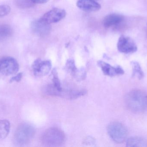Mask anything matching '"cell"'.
<instances>
[{"mask_svg":"<svg viewBox=\"0 0 147 147\" xmlns=\"http://www.w3.org/2000/svg\"><path fill=\"white\" fill-rule=\"evenodd\" d=\"M125 103L127 108L131 111L143 112L147 109V93L140 90H134L127 94Z\"/></svg>","mask_w":147,"mask_h":147,"instance_id":"obj_1","label":"cell"},{"mask_svg":"<svg viewBox=\"0 0 147 147\" xmlns=\"http://www.w3.org/2000/svg\"><path fill=\"white\" fill-rule=\"evenodd\" d=\"M65 141L64 133L61 129L56 127L47 129L41 137L42 143L47 146H59L63 145Z\"/></svg>","mask_w":147,"mask_h":147,"instance_id":"obj_2","label":"cell"},{"mask_svg":"<svg viewBox=\"0 0 147 147\" xmlns=\"http://www.w3.org/2000/svg\"><path fill=\"white\" fill-rule=\"evenodd\" d=\"M34 127L28 123L21 124L16 131L13 142L16 146H23L30 142L35 134Z\"/></svg>","mask_w":147,"mask_h":147,"instance_id":"obj_3","label":"cell"},{"mask_svg":"<svg viewBox=\"0 0 147 147\" xmlns=\"http://www.w3.org/2000/svg\"><path fill=\"white\" fill-rule=\"evenodd\" d=\"M46 92L51 96H56L66 99L73 100L84 96L87 93V91L85 90H74L63 89L58 90L52 84L47 86Z\"/></svg>","mask_w":147,"mask_h":147,"instance_id":"obj_4","label":"cell"},{"mask_svg":"<svg viewBox=\"0 0 147 147\" xmlns=\"http://www.w3.org/2000/svg\"><path fill=\"white\" fill-rule=\"evenodd\" d=\"M108 132L112 140L117 143H123L127 136V130L121 123L114 122L108 126Z\"/></svg>","mask_w":147,"mask_h":147,"instance_id":"obj_5","label":"cell"},{"mask_svg":"<svg viewBox=\"0 0 147 147\" xmlns=\"http://www.w3.org/2000/svg\"><path fill=\"white\" fill-rule=\"evenodd\" d=\"M19 70L17 60L10 57H5L0 59V72L5 76L16 74Z\"/></svg>","mask_w":147,"mask_h":147,"instance_id":"obj_6","label":"cell"},{"mask_svg":"<svg viewBox=\"0 0 147 147\" xmlns=\"http://www.w3.org/2000/svg\"><path fill=\"white\" fill-rule=\"evenodd\" d=\"M66 11L63 9L54 8L46 13L39 20L46 24H51L60 21L66 16Z\"/></svg>","mask_w":147,"mask_h":147,"instance_id":"obj_7","label":"cell"},{"mask_svg":"<svg viewBox=\"0 0 147 147\" xmlns=\"http://www.w3.org/2000/svg\"><path fill=\"white\" fill-rule=\"evenodd\" d=\"M117 47L119 51L124 54L133 53L137 50V45L134 40L123 35L119 38Z\"/></svg>","mask_w":147,"mask_h":147,"instance_id":"obj_8","label":"cell"},{"mask_svg":"<svg viewBox=\"0 0 147 147\" xmlns=\"http://www.w3.org/2000/svg\"><path fill=\"white\" fill-rule=\"evenodd\" d=\"M52 64L49 60H42L40 59L36 60L32 65L34 75L36 77L46 76L51 69Z\"/></svg>","mask_w":147,"mask_h":147,"instance_id":"obj_9","label":"cell"},{"mask_svg":"<svg viewBox=\"0 0 147 147\" xmlns=\"http://www.w3.org/2000/svg\"><path fill=\"white\" fill-rule=\"evenodd\" d=\"M98 65L101 67L102 71L105 75L110 77L123 75L124 73V70L119 66L114 67L109 64L102 61H98Z\"/></svg>","mask_w":147,"mask_h":147,"instance_id":"obj_10","label":"cell"},{"mask_svg":"<svg viewBox=\"0 0 147 147\" xmlns=\"http://www.w3.org/2000/svg\"><path fill=\"white\" fill-rule=\"evenodd\" d=\"M124 20V17L119 14H112L106 16L103 20L102 23L104 27L110 28L117 26L120 25Z\"/></svg>","mask_w":147,"mask_h":147,"instance_id":"obj_11","label":"cell"},{"mask_svg":"<svg viewBox=\"0 0 147 147\" xmlns=\"http://www.w3.org/2000/svg\"><path fill=\"white\" fill-rule=\"evenodd\" d=\"M31 26L34 33L40 36H46L51 32L50 24L44 23L39 20L33 22Z\"/></svg>","mask_w":147,"mask_h":147,"instance_id":"obj_12","label":"cell"},{"mask_svg":"<svg viewBox=\"0 0 147 147\" xmlns=\"http://www.w3.org/2000/svg\"><path fill=\"white\" fill-rule=\"evenodd\" d=\"M77 6L79 8L85 11H96L101 9V6L94 0H78Z\"/></svg>","mask_w":147,"mask_h":147,"instance_id":"obj_13","label":"cell"},{"mask_svg":"<svg viewBox=\"0 0 147 147\" xmlns=\"http://www.w3.org/2000/svg\"><path fill=\"white\" fill-rule=\"evenodd\" d=\"M127 146L147 147V140L141 137H131L127 140Z\"/></svg>","mask_w":147,"mask_h":147,"instance_id":"obj_14","label":"cell"},{"mask_svg":"<svg viewBox=\"0 0 147 147\" xmlns=\"http://www.w3.org/2000/svg\"><path fill=\"white\" fill-rule=\"evenodd\" d=\"M10 124L7 120L0 121V141L5 139L10 131Z\"/></svg>","mask_w":147,"mask_h":147,"instance_id":"obj_15","label":"cell"},{"mask_svg":"<svg viewBox=\"0 0 147 147\" xmlns=\"http://www.w3.org/2000/svg\"><path fill=\"white\" fill-rule=\"evenodd\" d=\"M13 33V29L9 25H0V41L9 38L12 35Z\"/></svg>","mask_w":147,"mask_h":147,"instance_id":"obj_16","label":"cell"},{"mask_svg":"<svg viewBox=\"0 0 147 147\" xmlns=\"http://www.w3.org/2000/svg\"><path fill=\"white\" fill-rule=\"evenodd\" d=\"M131 64L133 67L132 76L136 77L139 79H142L144 77V73L140 64L134 61L131 62Z\"/></svg>","mask_w":147,"mask_h":147,"instance_id":"obj_17","label":"cell"},{"mask_svg":"<svg viewBox=\"0 0 147 147\" xmlns=\"http://www.w3.org/2000/svg\"><path fill=\"white\" fill-rule=\"evenodd\" d=\"M66 67L67 70L70 72L73 77L78 70L75 65L74 60L72 59H69L67 60L66 62Z\"/></svg>","mask_w":147,"mask_h":147,"instance_id":"obj_18","label":"cell"},{"mask_svg":"<svg viewBox=\"0 0 147 147\" xmlns=\"http://www.w3.org/2000/svg\"><path fill=\"white\" fill-rule=\"evenodd\" d=\"M16 4L20 8H25L33 6L34 3L31 0H15Z\"/></svg>","mask_w":147,"mask_h":147,"instance_id":"obj_19","label":"cell"},{"mask_svg":"<svg viewBox=\"0 0 147 147\" xmlns=\"http://www.w3.org/2000/svg\"><path fill=\"white\" fill-rule=\"evenodd\" d=\"M10 7L8 5H0V18L7 15L10 12Z\"/></svg>","mask_w":147,"mask_h":147,"instance_id":"obj_20","label":"cell"},{"mask_svg":"<svg viewBox=\"0 0 147 147\" xmlns=\"http://www.w3.org/2000/svg\"><path fill=\"white\" fill-rule=\"evenodd\" d=\"M22 76H23V74H22V72H20V73H17L16 75L11 78L10 80V83H12V82H20V81L22 79Z\"/></svg>","mask_w":147,"mask_h":147,"instance_id":"obj_21","label":"cell"},{"mask_svg":"<svg viewBox=\"0 0 147 147\" xmlns=\"http://www.w3.org/2000/svg\"><path fill=\"white\" fill-rule=\"evenodd\" d=\"M49 0H31V1L33 3L37 4H42L47 3Z\"/></svg>","mask_w":147,"mask_h":147,"instance_id":"obj_22","label":"cell"},{"mask_svg":"<svg viewBox=\"0 0 147 147\" xmlns=\"http://www.w3.org/2000/svg\"><path fill=\"white\" fill-rule=\"evenodd\" d=\"M94 1H98V0H94Z\"/></svg>","mask_w":147,"mask_h":147,"instance_id":"obj_23","label":"cell"}]
</instances>
